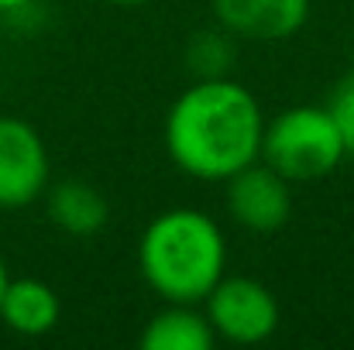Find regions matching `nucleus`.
Masks as SVG:
<instances>
[{
  "instance_id": "nucleus-7",
  "label": "nucleus",
  "mask_w": 354,
  "mask_h": 350,
  "mask_svg": "<svg viewBox=\"0 0 354 350\" xmlns=\"http://www.w3.org/2000/svg\"><path fill=\"white\" fill-rule=\"evenodd\" d=\"M210 10L241 41H286L306 24L310 0H210Z\"/></svg>"
},
{
  "instance_id": "nucleus-4",
  "label": "nucleus",
  "mask_w": 354,
  "mask_h": 350,
  "mask_svg": "<svg viewBox=\"0 0 354 350\" xmlns=\"http://www.w3.org/2000/svg\"><path fill=\"white\" fill-rule=\"evenodd\" d=\"M200 306L207 313L214 337L234 347L265 344L268 337H275L282 323L275 292L265 282L248 278V275H224Z\"/></svg>"
},
{
  "instance_id": "nucleus-13",
  "label": "nucleus",
  "mask_w": 354,
  "mask_h": 350,
  "mask_svg": "<svg viewBox=\"0 0 354 350\" xmlns=\"http://www.w3.org/2000/svg\"><path fill=\"white\" fill-rule=\"evenodd\" d=\"M31 0H0V10L7 14V10H21V7H28Z\"/></svg>"
},
{
  "instance_id": "nucleus-9",
  "label": "nucleus",
  "mask_w": 354,
  "mask_h": 350,
  "mask_svg": "<svg viewBox=\"0 0 354 350\" xmlns=\"http://www.w3.org/2000/svg\"><path fill=\"white\" fill-rule=\"evenodd\" d=\"M62 302L41 278H10L0 295V320L17 337H45L59 327Z\"/></svg>"
},
{
  "instance_id": "nucleus-10",
  "label": "nucleus",
  "mask_w": 354,
  "mask_h": 350,
  "mask_svg": "<svg viewBox=\"0 0 354 350\" xmlns=\"http://www.w3.org/2000/svg\"><path fill=\"white\" fill-rule=\"evenodd\" d=\"M214 340L207 313L193 302H165L141 330L145 350H210Z\"/></svg>"
},
{
  "instance_id": "nucleus-2",
  "label": "nucleus",
  "mask_w": 354,
  "mask_h": 350,
  "mask_svg": "<svg viewBox=\"0 0 354 350\" xmlns=\"http://www.w3.org/2000/svg\"><path fill=\"white\" fill-rule=\"evenodd\" d=\"M138 268L162 302L200 306L227 275V237L203 210H165L138 240Z\"/></svg>"
},
{
  "instance_id": "nucleus-6",
  "label": "nucleus",
  "mask_w": 354,
  "mask_h": 350,
  "mask_svg": "<svg viewBox=\"0 0 354 350\" xmlns=\"http://www.w3.org/2000/svg\"><path fill=\"white\" fill-rule=\"evenodd\" d=\"M224 203L237 227L275 233L292 217V182L258 158L224 182Z\"/></svg>"
},
{
  "instance_id": "nucleus-14",
  "label": "nucleus",
  "mask_w": 354,
  "mask_h": 350,
  "mask_svg": "<svg viewBox=\"0 0 354 350\" xmlns=\"http://www.w3.org/2000/svg\"><path fill=\"white\" fill-rule=\"evenodd\" d=\"M7 282H10V271H7V261L0 257V295H3V289H7Z\"/></svg>"
},
{
  "instance_id": "nucleus-5",
  "label": "nucleus",
  "mask_w": 354,
  "mask_h": 350,
  "mask_svg": "<svg viewBox=\"0 0 354 350\" xmlns=\"http://www.w3.org/2000/svg\"><path fill=\"white\" fill-rule=\"evenodd\" d=\"M52 158L41 130L21 117H0V210H24L45 196Z\"/></svg>"
},
{
  "instance_id": "nucleus-1",
  "label": "nucleus",
  "mask_w": 354,
  "mask_h": 350,
  "mask_svg": "<svg viewBox=\"0 0 354 350\" xmlns=\"http://www.w3.org/2000/svg\"><path fill=\"white\" fill-rule=\"evenodd\" d=\"M265 114L258 97L231 76L193 79L169 107L165 151L200 182H227L261 155Z\"/></svg>"
},
{
  "instance_id": "nucleus-12",
  "label": "nucleus",
  "mask_w": 354,
  "mask_h": 350,
  "mask_svg": "<svg viewBox=\"0 0 354 350\" xmlns=\"http://www.w3.org/2000/svg\"><path fill=\"white\" fill-rule=\"evenodd\" d=\"M327 114L330 120L337 124V130H341V141H344V148H348V155L354 158V72H348L334 90H330V97H327Z\"/></svg>"
},
{
  "instance_id": "nucleus-8",
  "label": "nucleus",
  "mask_w": 354,
  "mask_h": 350,
  "mask_svg": "<svg viewBox=\"0 0 354 350\" xmlns=\"http://www.w3.org/2000/svg\"><path fill=\"white\" fill-rule=\"evenodd\" d=\"M45 210L55 231L66 237L86 240L93 233H100L111 220V203L107 196L83 182V179H62V182H48L45 189Z\"/></svg>"
},
{
  "instance_id": "nucleus-15",
  "label": "nucleus",
  "mask_w": 354,
  "mask_h": 350,
  "mask_svg": "<svg viewBox=\"0 0 354 350\" xmlns=\"http://www.w3.org/2000/svg\"><path fill=\"white\" fill-rule=\"evenodd\" d=\"M104 3H114V7H141V3H151V0H104Z\"/></svg>"
},
{
  "instance_id": "nucleus-3",
  "label": "nucleus",
  "mask_w": 354,
  "mask_h": 350,
  "mask_svg": "<svg viewBox=\"0 0 354 350\" xmlns=\"http://www.w3.org/2000/svg\"><path fill=\"white\" fill-rule=\"evenodd\" d=\"M258 158L272 165L279 175H286L292 186H303L327 179L348 158V148L327 107L299 104L265 120Z\"/></svg>"
},
{
  "instance_id": "nucleus-11",
  "label": "nucleus",
  "mask_w": 354,
  "mask_h": 350,
  "mask_svg": "<svg viewBox=\"0 0 354 350\" xmlns=\"http://www.w3.org/2000/svg\"><path fill=\"white\" fill-rule=\"evenodd\" d=\"M237 35H231L227 28H221L217 21L210 28H200L189 35L183 62L193 72V79H221L231 76L237 66Z\"/></svg>"
}]
</instances>
